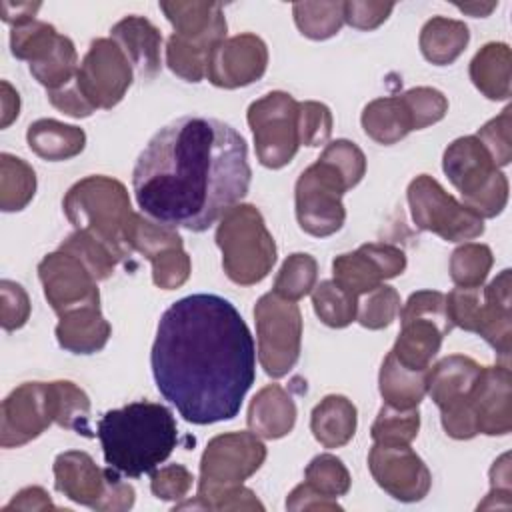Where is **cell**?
Wrapping results in <instances>:
<instances>
[{
  "mask_svg": "<svg viewBox=\"0 0 512 512\" xmlns=\"http://www.w3.org/2000/svg\"><path fill=\"white\" fill-rule=\"evenodd\" d=\"M150 364L158 392L186 422L214 424L238 414L256 378V346L234 304L192 294L162 314Z\"/></svg>",
  "mask_w": 512,
  "mask_h": 512,
  "instance_id": "1",
  "label": "cell"
},
{
  "mask_svg": "<svg viewBox=\"0 0 512 512\" xmlns=\"http://www.w3.org/2000/svg\"><path fill=\"white\" fill-rule=\"evenodd\" d=\"M250 176L240 132L222 120L188 114L150 138L134 164L132 188L148 218L204 232L240 204Z\"/></svg>",
  "mask_w": 512,
  "mask_h": 512,
  "instance_id": "2",
  "label": "cell"
},
{
  "mask_svg": "<svg viewBox=\"0 0 512 512\" xmlns=\"http://www.w3.org/2000/svg\"><path fill=\"white\" fill-rule=\"evenodd\" d=\"M104 460L116 472L138 478L156 470L176 448L178 426L158 402H130L108 410L96 424Z\"/></svg>",
  "mask_w": 512,
  "mask_h": 512,
  "instance_id": "3",
  "label": "cell"
},
{
  "mask_svg": "<svg viewBox=\"0 0 512 512\" xmlns=\"http://www.w3.org/2000/svg\"><path fill=\"white\" fill-rule=\"evenodd\" d=\"M64 214L70 224L102 242L118 262L132 256L130 244L136 212L126 186L110 176H86L64 196Z\"/></svg>",
  "mask_w": 512,
  "mask_h": 512,
  "instance_id": "4",
  "label": "cell"
},
{
  "mask_svg": "<svg viewBox=\"0 0 512 512\" xmlns=\"http://www.w3.org/2000/svg\"><path fill=\"white\" fill-rule=\"evenodd\" d=\"M216 244L222 252L226 276L240 286L264 280L276 262L274 238L260 210L252 204L240 202L222 214Z\"/></svg>",
  "mask_w": 512,
  "mask_h": 512,
  "instance_id": "5",
  "label": "cell"
},
{
  "mask_svg": "<svg viewBox=\"0 0 512 512\" xmlns=\"http://www.w3.org/2000/svg\"><path fill=\"white\" fill-rule=\"evenodd\" d=\"M442 168L462 204L480 218L498 216L508 202V180L476 136L456 138L444 150Z\"/></svg>",
  "mask_w": 512,
  "mask_h": 512,
  "instance_id": "6",
  "label": "cell"
},
{
  "mask_svg": "<svg viewBox=\"0 0 512 512\" xmlns=\"http://www.w3.org/2000/svg\"><path fill=\"white\" fill-rule=\"evenodd\" d=\"M54 486L68 500L100 512L130 510L136 500L134 488L114 468H100L90 454L68 450L54 460Z\"/></svg>",
  "mask_w": 512,
  "mask_h": 512,
  "instance_id": "7",
  "label": "cell"
},
{
  "mask_svg": "<svg viewBox=\"0 0 512 512\" xmlns=\"http://www.w3.org/2000/svg\"><path fill=\"white\" fill-rule=\"evenodd\" d=\"M258 360L272 378L286 376L300 358L302 314L296 302L268 292L254 306Z\"/></svg>",
  "mask_w": 512,
  "mask_h": 512,
  "instance_id": "8",
  "label": "cell"
},
{
  "mask_svg": "<svg viewBox=\"0 0 512 512\" xmlns=\"http://www.w3.org/2000/svg\"><path fill=\"white\" fill-rule=\"evenodd\" d=\"M408 206L416 228L448 242H464L484 232V218L448 194L428 174L416 176L408 186Z\"/></svg>",
  "mask_w": 512,
  "mask_h": 512,
  "instance_id": "9",
  "label": "cell"
},
{
  "mask_svg": "<svg viewBox=\"0 0 512 512\" xmlns=\"http://www.w3.org/2000/svg\"><path fill=\"white\" fill-rule=\"evenodd\" d=\"M248 126L262 166L278 170L298 152V102L282 90L254 100L248 108Z\"/></svg>",
  "mask_w": 512,
  "mask_h": 512,
  "instance_id": "10",
  "label": "cell"
},
{
  "mask_svg": "<svg viewBox=\"0 0 512 512\" xmlns=\"http://www.w3.org/2000/svg\"><path fill=\"white\" fill-rule=\"evenodd\" d=\"M346 190V182L334 166L320 158L310 164L300 174L294 190L300 228L316 238L338 232L346 220L342 204Z\"/></svg>",
  "mask_w": 512,
  "mask_h": 512,
  "instance_id": "11",
  "label": "cell"
},
{
  "mask_svg": "<svg viewBox=\"0 0 512 512\" xmlns=\"http://www.w3.org/2000/svg\"><path fill=\"white\" fill-rule=\"evenodd\" d=\"M74 82L94 110H110L132 84V64L112 38H96L84 54Z\"/></svg>",
  "mask_w": 512,
  "mask_h": 512,
  "instance_id": "12",
  "label": "cell"
},
{
  "mask_svg": "<svg viewBox=\"0 0 512 512\" xmlns=\"http://www.w3.org/2000/svg\"><path fill=\"white\" fill-rule=\"evenodd\" d=\"M266 460V446L254 432H226L214 436L200 458L198 488L242 484Z\"/></svg>",
  "mask_w": 512,
  "mask_h": 512,
  "instance_id": "13",
  "label": "cell"
},
{
  "mask_svg": "<svg viewBox=\"0 0 512 512\" xmlns=\"http://www.w3.org/2000/svg\"><path fill=\"white\" fill-rule=\"evenodd\" d=\"M56 420L52 382H24L2 402L0 444L18 448L38 438Z\"/></svg>",
  "mask_w": 512,
  "mask_h": 512,
  "instance_id": "14",
  "label": "cell"
},
{
  "mask_svg": "<svg viewBox=\"0 0 512 512\" xmlns=\"http://www.w3.org/2000/svg\"><path fill=\"white\" fill-rule=\"evenodd\" d=\"M134 252H140L152 264V282L162 290L180 288L192 272L190 256L176 228L136 214L130 234Z\"/></svg>",
  "mask_w": 512,
  "mask_h": 512,
  "instance_id": "15",
  "label": "cell"
},
{
  "mask_svg": "<svg viewBox=\"0 0 512 512\" xmlns=\"http://www.w3.org/2000/svg\"><path fill=\"white\" fill-rule=\"evenodd\" d=\"M368 468L376 484L400 502L422 500L432 484L428 466L410 444L374 442L368 452Z\"/></svg>",
  "mask_w": 512,
  "mask_h": 512,
  "instance_id": "16",
  "label": "cell"
},
{
  "mask_svg": "<svg viewBox=\"0 0 512 512\" xmlns=\"http://www.w3.org/2000/svg\"><path fill=\"white\" fill-rule=\"evenodd\" d=\"M38 278L52 310L60 316L72 308L100 304L98 280L70 252L56 250L38 264Z\"/></svg>",
  "mask_w": 512,
  "mask_h": 512,
  "instance_id": "17",
  "label": "cell"
},
{
  "mask_svg": "<svg viewBox=\"0 0 512 512\" xmlns=\"http://www.w3.org/2000/svg\"><path fill=\"white\" fill-rule=\"evenodd\" d=\"M268 66V48L256 34L244 32L224 38L210 54L206 78L226 90L260 80Z\"/></svg>",
  "mask_w": 512,
  "mask_h": 512,
  "instance_id": "18",
  "label": "cell"
},
{
  "mask_svg": "<svg viewBox=\"0 0 512 512\" xmlns=\"http://www.w3.org/2000/svg\"><path fill=\"white\" fill-rule=\"evenodd\" d=\"M478 434L504 436L512 430V374L510 366H482L470 394Z\"/></svg>",
  "mask_w": 512,
  "mask_h": 512,
  "instance_id": "19",
  "label": "cell"
},
{
  "mask_svg": "<svg viewBox=\"0 0 512 512\" xmlns=\"http://www.w3.org/2000/svg\"><path fill=\"white\" fill-rule=\"evenodd\" d=\"M110 38L122 48L126 58L130 60L136 74L144 80H152L158 76L162 34L160 30L144 16H126L116 22L110 30Z\"/></svg>",
  "mask_w": 512,
  "mask_h": 512,
  "instance_id": "20",
  "label": "cell"
},
{
  "mask_svg": "<svg viewBox=\"0 0 512 512\" xmlns=\"http://www.w3.org/2000/svg\"><path fill=\"white\" fill-rule=\"evenodd\" d=\"M510 270L504 268L482 288V320L478 334L496 350L504 366H510L512 314H510Z\"/></svg>",
  "mask_w": 512,
  "mask_h": 512,
  "instance_id": "21",
  "label": "cell"
},
{
  "mask_svg": "<svg viewBox=\"0 0 512 512\" xmlns=\"http://www.w3.org/2000/svg\"><path fill=\"white\" fill-rule=\"evenodd\" d=\"M56 340L60 348L72 354H94L100 352L110 334L112 326L100 312V304H88L72 308L58 316Z\"/></svg>",
  "mask_w": 512,
  "mask_h": 512,
  "instance_id": "22",
  "label": "cell"
},
{
  "mask_svg": "<svg viewBox=\"0 0 512 512\" xmlns=\"http://www.w3.org/2000/svg\"><path fill=\"white\" fill-rule=\"evenodd\" d=\"M160 10L168 18L176 36L200 40L210 38L222 42L226 38V16L218 2L204 0H172L160 2Z\"/></svg>",
  "mask_w": 512,
  "mask_h": 512,
  "instance_id": "23",
  "label": "cell"
},
{
  "mask_svg": "<svg viewBox=\"0 0 512 512\" xmlns=\"http://www.w3.org/2000/svg\"><path fill=\"white\" fill-rule=\"evenodd\" d=\"M246 420L250 432L266 440H276L292 432L296 424V404L280 384H268L252 398Z\"/></svg>",
  "mask_w": 512,
  "mask_h": 512,
  "instance_id": "24",
  "label": "cell"
},
{
  "mask_svg": "<svg viewBox=\"0 0 512 512\" xmlns=\"http://www.w3.org/2000/svg\"><path fill=\"white\" fill-rule=\"evenodd\" d=\"M480 372H482V366L476 360L462 354H450L438 360L428 370L426 394H430L432 402L438 408L464 400L470 394Z\"/></svg>",
  "mask_w": 512,
  "mask_h": 512,
  "instance_id": "25",
  "label": "cell"
},
{
  "mask_svg": "<svg viewBox=\"0 0 512 512\" xmlns=\"http://www.w3.org/2000/svg\"><path fill=\"white\" fill-rule=\"evenodd\" d=\"M444 336L446 332L434 320L400 318V334L394 342L392 354L408 368L428 370Z\"/></svg>",
  "mask_w": 512,
  "mask_h": 512,
  "instance_id": "26",
  "label": "cell"
},
{
  "mask_svg": "<svg viewBox=\"0 0 512 512\" xmlns=\"http://www.w3.org/2000/svg\"><path fill=\"white\" fill-rule=\"evenodd\" d=\"M356 424V406L340 394L324 396L310 416V430L324 448H340L348 444L356 432Z\"/></svg>",
  "mask_w": 512,
  "mask_h": 512,
  "instance_id": "27",
  "label": "cell"
},
{
  "mask_svg": "<svg viewBox=\"0 0 512 512\" xmlns=\"http://www.w3.org/2000/svg\"><path fill=\"white\" fill-rule=\"evenodd\" d=\"M510 66V46L504 42H488L470 62V80L486 98L508 100L512 92Z\"/></svg>",
  "mask_w": 512,
  "mask_h": 512,
  "instance_id": "28",
  "label": "cell"
},
{
  "mask_svg": "<svg viewBox=\"0 0 512 512\" xmlns=\"http://www.w3.org/2000/svg\"><path fill=\"white\" fill-rule=\"evenodd\" d=\"M428 370H414L404 366L390 350L378 376L380 396L388 406L400 410L418 408L428 390Z\"/></svg>",
  "mask_w": 512,
  "mask_h": 512,
  "instance_id": "29",
  "label": "cell"
},
{
  "mask_svg": "<svg viewBox=\"0 0 512 512\" xmlns=\"http://www.w3.org/2000/svg\"><path fill=\"white\" fill-rule=\"evenodd\" d=\"M30 150L50 162H60L78 156L86 146V134L74 124H64L52 118H40L26 130Z\"/></svg>",
  "mask_w": 512,
  "mask_h": 512,
  "instance_id": "30",
  "label": "cell"
},
{
  "mask_svg": "<svg viewBox=\"0 0 512 512\" xmlns=\"http://www.w3.org/2000/svg\"><path fill=\"white\" fill-rule=\"evenodd\" d=\"M468 40L470 32L464 22L446 16H434L422 26L418 42L422 56L428 62L436 66H446L452 64L464 52Z\"/></svg>",
  "mask_w": 512,
  "mask_h": 512,
  "instance_id": "31",
  "label": "cell"
},
{
  "mask_svg": "<svg viewBox=\"0 0 512 512\" xmlns=\"http://www.w3.org/2000/svg\"><path fill=\"white\" fill-rule=\"evenodd\" d=\"M364 132L378 144H396L412 132L410 114L400 96H384L368 102L360 116Z\"/></svg>",
  "mask_w": 512,
  "mask_h": 512,
  "instance_id": "32",
  "label": "cell"
},
{
  "mask_svg": "<svg viewBox=\"0 0 512 512\" xmlns=\"http://www.w3.org/2000/svg\"><path fill=\"white\" fill-rule=\"evenodd\" d=\"M36 192V174L28 162L8 152L0 154V208L4 212L24 210Z\"/></svg>",
  "mask_w": 512,
  "mask_h": 512,
  "instance_id": "33",
  "label": "cell"
},
{
  "mask_svg": "<svg viewBox=\"0 0 512 512\" xmlns=\"http://www.w3.org/2000/svg\"><path fill=\"white\" fill-rule=\"evenodd\" d=\"M218 44V40L210 38L190 40L172 34L166 42V64L178 78L186 82H200L206 76L208 58Z\"/></svg>",
  "mask_w": 512,
  "mask_h": 512,
  "instance_id": "34",
  "label": "cell"
},
{
  "mask_svg": "<svg viewBox=\"0 0 512 512\" xmlns=\"http://www.w3.org/2000/svg\"><path fill=\"white\" fill-rule=\"evenodd\" d=\"M332 274H334V282L354 296H362L374 290L384 280L378 266L362 248L354 252L338 254L332 262Z\"/></svg>",
  "mask_w": 512,
  "mask_h": 512,
  "instance_id": "35",
  "label": "cell"
},
{
  "mask_svg": "<svg viewBox=\"0 0 512 512\" xmlns=\"http://www.w3.org/2000/svg\"><path fill=\"white\" fill-rule=\"evenodd\" d=\"M78 66V52L74 42L60 34L52 52L44 60L30 64V74L50 92L70 84L76 78Z\"/></svg>",
  "mask_w": 512,
  "mask_h": 512,
  "instance_id": "36",
  "label": "cell"
},
{
  "mask_svg": "<svg viewBox=\"0 0 512 512\" xmlns=\"http://www.w3.org/2000/svg\"><path fill=\"white\" fill-rule=\"evenodd\" d=\"M316 316L330 328H344L358 314V296L340 288L334 280H322L312 288Z\"/></svg>",
  "mask_w": 512,
  "mask_h": 512,
  "instance_id": "37",
  "label": "cell"
},
{
  "mask_svg": "<svg viewBox=\"0 0 512 512\" xmlns=\"http://www.w3.org/2000/svg\"><path fill=\"white\" fill-rule=\"evenodd\" d=\"M56 396V424L86 438H92L90 428V398L70 380L52 382Z\"/></svg>",
  "mask_w": 512,
  "mask_h": 512,
  "instance_id": "38",
  "label": "cell"
},
{
  "mask_svg": "<svg viewBox=\"0 0 512 512\" xmlns=\"http://www.w3.org/2000/svg\"><path fill=\"white\" fill-rule=\"evenodd\" d=\"M292 14L306 38L326 40L344 24V2H296Z\"/></svg>",
  "mask_w": 512,
  "mask_h": 512,
  "instance_id": "39",
  "label": "cell"
},
{
  "mask_svg": "<svg viewBox=\"0 0 512 512\" xmlns=\"http://www.w3.org/2000/svg\"><path fill=\"white\" fill-rule=\"evenodd\" d=\"M316 278L318 262L314 260V256L306 252H294L284 260L274 280V292L286 300L296 302L312 292V288L316 286Z\"/></svg>",
  "mask_w": 512,
  "mask_h": 512,
  "instance_id": "40",
  "label": "cell"
},
{
  "mask_svg": "<svg viewBox=\"0 0 512 512\" xmlns=\"http://www.w3.org/2000/svg\"><path fill=\"white\" fill-rule=\"evenodd\" d=\"M492 264L494 256L486 244L464 242L450 256V278L456 286H482Z\"/></svg>",
  "mask_w": 512,
  "mask_h": 512,
  "instance_id": "41",
  "label": "cell"
},
{
  "mask_svg": "<svg viewBox=\"0 0 512 512\" xmlns=\"http://www.w3.org/2000/svg\"><path fill=\"white\" fill-rule=\"evenodd\" d=\"M58 32L52 24L42 22V20H34L28 22L24 26L12 28L10 32V50L18 60H26L28 64H36L40 60H44L56 40H58Z\"/></svg>",
  "mask_w": 512,
  "mask_h": 512,
  "instance_id": "42",
  "label": "cell"
},
{
  "mask_svg": "<svg viewBox=\"0 0 512 512\" xmlns=\"http://www.w3.org/2000/svg\"><path fill=\"white\" fill-rule=\"evenodd\" d=\"M420 428L418 408L400 410L384 404L370 428V436L380 444H410Z\"/></svg>",
  "mask_w": 512,
  "mask_h": 512,
  "instance_id": "43",
  "label": "cell"
},
{
  "mask_svg": "<svg viewBox=\"0 0 512 512\" xmlns=\"http://www.w3.org/2000/svg\"><path fill=\"white\" fill-rule=\"evenodd\" d=\"M60 250L74 254L98 282L110 278L118 264V258L102 242L80 230L66 236V240L60 244Z\"/></svg>",
  "mask_w": 512,
  "mask_h": 512,
  "instance_id": "44",
  "label": "cell"
},
{
  "mask_svg": "<svg viewBox=\"0 0 512 512\" xmlns=\"http://www.w3.org/2000/svg\"><path fill=\"white\" fill-rule=\"evenodd\" d=\"M304 482L328 498L344 496L350 490V472L340 458L332 454H320L310 460L304 470Z\"/></svg>",
  "mask_w": 512,
  "mask_h": 512,
  "instance_id": "45",
  "label": "cell"
},
{
  "mask_svg": "<svg viewBox=\"0 0 512 512\" xmlns=\"http://www.w3.org/2000/svg\"><path fill=\"white\" fill-rule=\"evenodd\" d=\"M400 294L396 288L380 284L374 290L364 294V300L358 302L356 320L368 330H382L390 326L400 314Z\"/></svg>",
  "mask_w": 512,
  "mask_h": 512,
  "instance_id": "46",
  "label": "cell"
},
{
  "mask_svg": "<svg viewBox=\"0 0 512 512\" xmlns=\"http://www.w3.org/2000/svg\"><path fill=\"white\" fill-rule=\"evenodd\" d=\"M402 102L410 114L412 130H422L426 126H432L440 122L448 112V100L446 96L430 86H418L408 92H404Z\"/></svg>",
  "mask_w": 512,
  "mask_h": 512,
  "instance_id": "47",
  "label": "cell"
},
{
  "mask_svg": "<svg viewBox=\"0 0 512 512\" xmlns=\"http://www.w3.org/2000/svg\"><path fill=\"white\" fill-rule=\"evenodd\" d=\"M332 134V112L326 104L316 100L298 102V140L300 146L328 144Z\"/></svg>",
  "mask_w": 512,
  "mask_h": 512,
  "instance_id": "48",
  "label": "cell"
},
{
  "mask_svg": "<svg viewBox=\"0 0 512 512\" xmlns=\"http://www.w3.org/2000/svg\"><path fill=\"white\" fill-rule=\"evenodd\" d=\"M446 312L452 326L478 334L480 320H482V288L456 286L446 296Z\"/></svg>",
  "mask_w": 512,
  "mask_h": 512,
  "instance_id": "49",
  "label": "cell"
},
{
  "mask_svg": "<svg viewBox=\"0 0 512 512\" xmlns=\"http://www.w3.org/2000/svg\"><path fill=\"white\" fill-rule=\"evenodd\" d=\"M320 160L328 162L330 166H334L340 172L348 190L354 188L366 172L364 152L354 142L344 140V138L326 144L324 152L320 154Z\"/></svg>",
  "mask_w": 512,
  "mask_h": 512,
  "instance_id": "50",
  "label": "cell"
},
{
  "mask_svg": "<svg viewBox=\"0 0 512 512\" xmlns=\"http://www.w3.org/2000/svg\"><path fill=\"white\" fill-rule=\"evenodd\" d=\"M510 128H512V108L506 106L496 118L488 120L476 134V138L482 142V146L486 148V152L490 154L492 162L498 168L510 164L512 160Z\"/></svg>",
  "mask_w": 512,
  "mask_h": 512,
  "instance_id": "51",
  "label": "cell"
},
{
  "mask_svg": "<svg viewBox=\"0 0 512 512\" xmlns=\"http://www.w3.org/2000/svg\"><path fill=\"white\" fill-rule=\"evenodd\" d=\"M400 318H428L442 326L448 334L454 326L448 320L446 312V294L438 290H418L410 294L406 304L400 308Z\"/></svg>",
  "mask_w": 512,
  "mask_h": 512,
  "instance_id": "52",
  "label": "cell"
},
{
  "mask_svg": "<svg viewBox=\"0 0 512 512\" xmlns=\"http://www.w3.org/2000/svg\"><path fill=\"white\" fill-rule=\"evenodd\" d=\"M194 482L192 472L182 464H168L150 472V490L158 500H182Z\"/></svg>",
  "mask_w": 512,
  "mask_h": 512,
  "instance_id": "53",
  "label": "cell"
},
{
  "mask_svg": "<svg viewBox=\"0 0 512 512\" xmlns=\"http://www.w3.org/2000/svg\"><path fill=\"white\" fill-rule=\"evenodd\" d=\"M30 318V298L26 290L12 280L0 282V324L12 332L26 324Z\"/></svg>",
  "mask_w": 512,
  "mask_h": 512,
  "instance_id": "54",
  "label": "cell"
},
{
  "mask_svg": "<svg viewBox=\"0 0 512 512\" xmlns=\"http://www.w3.org/2000/svg\"><path fill=\"white\" fill-rule=\"evenodd\" d=\"M394 10V2H344V22L356 30L378 28Z\"/></svg>",
  "mask_w": 512,
  "mask_h": 512,
  "instance_id": "55",
  "label": "cell"
},
{
  "mask_svg": "<svg viewBox=\"0 0 512 512\" xmlns=\"http://www.w3.org/2000/svg\"><path fill=\"white\" fill-rule=\"evenodd\" d=\"M510 494H512V474H510V454L506 452L490 468V492L478 504V510L500 508L498 498L510 504Z\"/></svg>",
  "mask_w": 512,
  "mask_h": 512,
  "instance_id": "56",
  "label": "cell"
},
{
  "mask_svg": "<svg viewBox=\"0 0 512 512\" xmlns=\"http://www.w3.org/2000/svg\"><path fill=\"white\" fill-rule=\"evenodd\" d=\"M360 248L372 258V262L378 266L384 280L402 274L406 268V254L398 246L370 242V244H362Z\"/></svg>",
  "mask_w": 512,
  "mask_h": 512,
  "instance_id": "57",
  "label": "cell"
},
{
  "mask_svg": "<svg viewBox=\"0 0 512 512\" xmlns=\"http://www.w3.org/2000/svg\"><path fill=\"white\" fill-rule=\"evenodd\" d=\"M48 100L54 108H58L60 112H64L72 118H86L94 112V106L84 98V94L80 92V88L76 86L74 80L58 90H50Z\"/></svg>",
  "mask_w": 512,
  "mask_h": 512,
  "instance_id": "58",
  "label": "cell"
},
{
  "mask_svg": "<svg viewBox=\"0 0 512 512\" xmlns=\"http://www.w3.org/2000/svg\"><path fill=\"white\" fill-rule=\"evenodd\" d=\"M288 510H342L336 498H328L314 490L310 484H298L286 498Z\"/></svg>",
  "mask_w": 512,
  "mask_h": 512,
  "instance_id": "59",
  "label": "cell"
},
{
  "mask_svg": "<svg viewBox=\"0 0 512 512\" xmlns=\"http://www.w3.org/2000/svg\"><path fill=\"white\" fill-rule=\"evenodd\" d=\"M56 506L50 500V494L40 486H28L22 488L14 498L2 508V512L10 510H24V512H38V510H54Z\"/></svg>",
  "mask_w": 512,
  "mask_h": 512,
  "instance_id": "60",
  "label": "cell"
},
{
  "mask_svg": "<svg viewBox=\"0 0 512 512\" xmlns=\"http://www.w3.org/2000/svg\"><path fill=\"white\" fill-rule=\"evenodd\" d=\"M40 2H8L4 0L0 4V16L6 24H10L12 28L24 26L28 22H34L36 12L40 10Z\"/></svg>",
  "mask_w": 512,
  "mask_h": 512,
  "instance_id": "61",
  "label": "cell"
},
{
  "mask_svg": "<svg viewBox=\"0 0 512 512\" xmlns=\"http://www.w3.org/2000/svg\"><path fill=\"white\" fill-rule=\"evenodd\" d=\"M2 94H0V104H2V112H0V128H8L20 112V96L18 92L10 86V82L2 80L0 82Z\"/></svg>",
  "mask_w": 512,
  "mask_h": 512,
  "instance_id": "62",
  "label": "cell"
},
{
  "mask_svg": "<svg viewBox=\"0 0 512 512\" xmlns=\"http://www.w3.org/2000/svg\"><path fill=\"white\" fill-rule=\"evenodd\" d=\"M498 4L496 2H468V4H456V8L460 12H466L474 18H480V16H488Z\"/></svg>",
  "mask_w": 512,
  "mask_h": 512,
  "instance_id": "63",
  "label": "cell"
}]
</instances>
